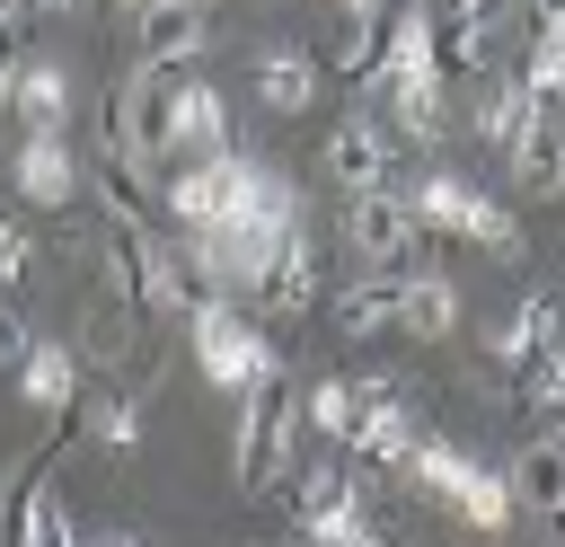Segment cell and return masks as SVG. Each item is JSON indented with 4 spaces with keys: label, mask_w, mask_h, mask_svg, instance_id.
I'll return each mask as SVG.
<instances>
[{
    "label": "cell",
    "mask_w": 565,
    "mask_h": 547,
    "mask_svg": "<svg viewBox=\"0 0 565 547\" xmlns=\"http://www.w3.org/2000/svg\"><path fill=\"white\" fill-rule=\"evenodd\" d=\"M300 423H309V397H291V388H282V371H274V379H256V388L238 397V432H230L238 494H256V503H265V494H282Z\"/></svg>",
    "instance_id": "6da1fadb"
},
{
    "label": "cell",
    "mask_w": 565,
    "mask_h": 547,
    "mask_svg": "<svg viewBox=\"0 0 565 547\" xmlns=\"http://www.w3.org/2000/svg\"><path fill=\"white\" fill-rule=\"evenodd\" d=\"M406 485H415V494H433L441 512H459L468 529H512V521H521L512 468L494 476L486 459H468V450H459V441H441V432H424V450L406 459Z\"/></svg>",
    "instance_id": "7a4b0ae2"
},
{
    "label": "cell",
    "mask_w": 565,
    "mask_h": 547,
    "mask_svg": "<svg viewBox=\"0 0 565 547\" xmlns=\"http://www.w3.org/2000/svg\"><path fill=\"white\" fill-rule=\"evenodd\" d=\"M185 344H194V371H203L212 388H230V397H247L256 379H274V371H282V353H274L265 318H256V309H238L230 291H212V300L185 318Z\"/></svg>",
    "instance_id": "3957f363"
},
{
    "label": "cell",
    "mask_w": 565,
    "mask_h": 547,
    "mask_svg": "<svg viewBox=\"0 0 565 547\" xmlns=\"http://www.w3.org/2000/svg\"><path fill=\"white\" fill-rule=\"evenodd\" d=\"M406 194H415V212H424V229H433V238L486 247L494 265H521V256H530V238H521V212H512V203H494V194H477L468 176H415Z\"/></svg>",
    "instance_id": "277c9868"
},
{
    "label": "cell",
    "mask_w": 565,
    "mask_h": 547,
    "mask_svg": "<svg viewBox=\"0 0 565 547\" xmlns=\"http://www.w3.org/2000/svg\"><path fill=\"white\" fill-rule=\"evenodd\" d=\"M265 159H247V150H221V159H177V176L159 185V203H168V221L177 229H212V221H238L256 194H265Z\"/></svg>",
    "instance_id": "5b68a950"
},
{
    "label": "cell",
    "mask_w": 565,
    "mask_h": 547,
    "mask_svg": "<svg viewBox=\"0 0 565 547\" xmlns=\"http://www.w3.org/2000/svg\"><path fill=\"white\" fill-rule=\"evenodd\" d=\"M344 247L362 265H397L406 274L415 256H433V229H424L406 185H371V194H344Z\"/></svg>",
    "instance_id": "8992f818"
},
{
    "label": "cell",
    "mask_w": 565,
    "mask_h": 547,
    "mask_svg": "<svg viewBox=\"0 0 565 547\" xmlns=\"http://www.w3.org/2000/svg\"><path fill=\"white\" fill-rule=\"evenodd\" d=\"M132 300L159 318V326H185L203 300H212V274L194 265V247H168L132 221Z\"/></svg>",
    "instance_id": "52a82bcc"
},
{
    "label": "cell",
    "mask_w": 565,
    "mask_h": 547,
    "mask_svg": "<svg viewBox=\"0 0 565 547\" xmlns=\"http://www.w3.org/2000/svg\"><path fill=\"white\" fill-rule=\"evenodd\" d=\"M291 529H300V538H335V547H371V538H380V521L362 512L353 459H344V468H300V476H291Z\"/></svg>",
    "instance_id": "ba28073f"
},
{
    "label": "cell",
    "mask_w": 565,
    "mask_h": 547,
    "mask_svg": "<svg viewBox=\"0 0 565 547\" xmlns=\"http://www.w3.org/2000/svg\"><path fill=\"white\" fill-rule=\"evenodd\" d=\"M424 432H433V423H424V406H415L397 379H380V371H371V415H362V432L344 441V450H353V468H362V476H406V459L424 450Z\"/></svg>",
    "instance_id": "9c48e42d"
},
{
    "label": "cell",
    "mask_w": 565,
    "mask_h": 547,
    "mask_svg": "<svg viewBox=\"0 0 565 547\" xmlns=\"http://www.w3.org/2000/svg\"><path fill=\"white\" fill-rule=\"evenodd\" d=\"M318 159H327V185H335V194L397 185V124H388V115H344V124H327Z\"/></svg>",
    "instance_id": "30bf717a"
},
{
    "label": "cell",
    "mask_w": 565,
    "mask_h": 547,
    "mask_svg": "<svg viewBox=\"0 0 565 547\" xmlns=\"http://www.w3.org/2000/svg\"><path fill=\"white\" fill-rule=\"evenodd\" d=\"M530 124H539V88L521 79V62H494V71L477 79V106H468V132H477V141H486L494 159H512Z\"/></svg>",
    "instance_id": "8fae6325"
},
{
    "label": "cell",
    "mask_w": 565,
    "mask_h": 547,
    "mask_svg": "<svg viewBox=\"0 0 565 547\" xmlns=\"http://www.w3.org/2000/svg\"><path fill=\"white\" fill-rule=\"evenodd\" d=\"M9 185L26 212H71L79 203V159H71V132H26L18 159H9Z\"/></svg>",
    "instance_id": "7c38bea8"
},
{
    "label": "cell",
    "mask_w": 565,
    "mask_h": 547,
    "mask_svg": "<svg viewBox=\"0 0 565 547\" xmlns=\"http://www.w3.org/2000/svg\"><path fill=\"white\" fill-rule=\"evenodd\" d=\"M327 300V256H318V238H309V221L282 238V256H274V274H265V291L247 300L256 318H309Z\"/></svg>",
    "instance_id": "4fadbf2b"
},
{
    "label": "cell",
    "mask_w": 565,
    "mask_h": 547,
    "mask_svg": "<svg viewBox=\"0 0 565 547\" xmlns=\"http://www.w3.org/2000/svg\"><path fill=\"white\" fill-rule=\"evenodd\" d=\"M0 88H9V115H18L26 132H62V124H71V71L44 62L35 44L9 53V79H0Z\"/></svg>",
    "instance_id": "5bb4252c"
},
{
    "label": "cell",
    "mask_w": 565,
    "mask_h": 547,
    "mask_svg": "<svg viewBox=\"0 0 565 547\" xmlns=\"http://www.w3.org/2000/svg\"><path fill=\"white\" fill-rule=\"evenodd\" d=\"M547 344H565V291H530L512 318L486 326V362H494V371H530Z\"/></svg>",
    "instance_id": "9a60e30c"
},
{
    "label": "cell",
    "mask_w": 565,
    "mask_h": 547,
    "mask_svg": "<svg viewBox=\"0 0 565 547\" xmlns=\"http://www.w3.org/2000/svg\"><path fill=\"white\" fill-rule=\"evenodd\" d=\"M415 274V265H406ZM406 274L397 265H362V282H344L327 309H335V335H397L406 326Z\"/></svg>",
    "instance_id": "2e32d148"
},
{
    "label": "cell",
    "mask_w": 565,
    "mask_h": 547,
    "mask_svg": "<svg viewBox=\"0 0 565 547\" xmlns=\"http://www.w3.org/2000/svg\"><path fill=\"white\" fill-rule=\"evenodd\" d=\"M203 35H212V9L203 0H150V9H132V62H194L203 53Z\"/></svg>",
    "instance_id": "e0dca14e"
},
{
    "label": "cell",
    "mask_w": 565,
    "mask_h": 547,
    "mask_svg": "<svg viewBox=\"0 0 565 547\" xmlns=\"http://www.w3.org/2000/svg\"><path fill=\"white\" fill-rule=\"evenodd\" d=\"M441 79H450L441 62H433V71H388V79H371V97L388 106L397 141H424V150L441 141Z\"/></svg>",
    "instance_id": "ac0fdd59"
},
{
    "label": "cell",
    "mask_w": 565,
    "mask_h": 547,
    "mask_svg": "<svg viewBox=\"0 0 565 547\" xmlns=\"http://www.w3.org/2000/svg\"><path fill=\"white\" fill-rule=\"evenodd\" d=\"M512 185H521L530 203H565V97L539 106V124L521 132V150H512Z\"/></svg>",
    "instance_id": "d6986e66"
},
{
    "label": "cell",
    "mask_w": 565,
    "mask_h": 547,
    "mask_svg": "<svg viewBox=\"0 0 565 547\" xmlns=\"http://www.w3.org/2000/svg\"><path fill=\"white\" fill-rule=\"evenodd\" d=\"M247 79H256V106H265V115H309V106H318V62H309L300 44H256Z\"/></svg>",
    "instance_id": "ffe728a7"
},
{
    "label": "cell",
    "mask_w": 565,
    "mask_h": 547,
    "mask_svg": "<svg viewBox=\"0 0 565 547\" xmlns=\"http://www.w3.org/2000/svg\"><path fill=\"white\" fill-rule=\"evenodd\" d=\"M79 344H53V335H35L26 344V362H18V397L35 406V415H62V406H79Z\"/></svg>",
    "instance_id": "44dd1931"
},
{
    "label": "cell",
    "mask_w": 565,
    "mask_h": 547,
    "mask_svg": "<svg viewBox=\"0 0 565 547\" xmlns=\"http://www.w3.org/2000/svg\"><path fill=\"white\" fill-rule=\"evenodd\" d=\"M512 494H521L530 521L556 529V512H565V432H539V441L512 459Z\"/></svg>",
    "instance_id": "7402d4cb"
},
{
    "label": "cell",
    "mask_w": 565,
    "mask_h": 547,
    "mask_svg": "<svg viewBox=\"0 0 565 547\" xmlns=\"http://www.w3.org/2000/svg\"><path fill=\"white\" fill-rule=\"evenodd\" d=\"M9 547H71V512H62V494H53V476H44V468H26V476H18Z\"/></svg>",
    "instance_id": "603a6c76"
},
{
    "label": "cell",
    "mask_w": 565,
    "mask_h": 547,
    "mask_svg": "<svg viewBox=\"0 0 565 547\" xmlns=\"http://www.w3.org/2000/svg\"><path fill=\"white\" fill-rule=\"evenodd\" d=\"M132 318H150L132 291H115V282H97V300H88V318H79V353L88 362H124L132 353Z\"/></svg>",
    "instance_id": "cb8c5ba5"
},
{
    "label": "cell",
    "mask_w": 565,
    "mask_h": 547,
    "mask_svg": "<svg viewBox=\"0 0 565 547\" xmlns=\"http://www.w3.org/2000/svg\"><path fill=\"white\" fill-rule=\"evenodd\" d=\"M380 53H388V0H371V9H344L335 44H327V71H344V79H371V71H380Z\"/></svg>",
    "instance_id": "d4e9b609"
},
{
    "label": "cell",
    "mask_w": 565,
    "mask_h": 547,
    "mask_svg": "<svg viewBox=\"0 0 565 547\" xmlns=\"http://www.w3.org/2000/svg\"><path fill=\"white\" fill-rule=\"evenodd\" d=\"M450 326H459V282H450V274H433V265H424V274H406V326H397V335L441 344Z\"/></svg>",
    "instance_id": "484cf974"
},
{
    "label": "cell",
    "mask_w": 565,
    "mask_h": 547,
    "mask_svg": "<svg viewBox=\"0 0 565 547\" xmlns=\"http://www.w3.org/2000/svg\"><path fill=\"white\" fill-rule=\"evenodd\" d=\"M362 415H371V379H309V432H327V441H353L362 432Z\"/></svg>",
    "instance_id": "4316f807"
},
{
    "label": "cell",
    "mask_w": 565,
    "mask_h": 547,
    "mask_svg": "<svg viewBox=\"0 0 565 547\" xmlns=\"http://www.w3.org/2000/svg\"><path fill=\"white\" fill-rule=\"evenodd\" d=\"M512 62H521V79L539 88V106L565 97V35H556V26H530V44H521Z\"/></svg>",
    "instance_id": "83f0119b"
},
{
    "label": "cell",
    "mask_w": 565,
    "mask_h": 547,
    "mask_svg": "<svg viewBox=\"0 0 565 547\" xmlns=\"http://www.w3.org/2000/svg\"><path fill=\"white\" fill-rule=\"evenodd\" d=\"M88 432H97L106 450H132V441H141V397H97V406H88Z\"/></svg>",
    "instance_id": "f1b7e54d"
},
{
    "label": "cell",
    "mask_w": 565,
    "mask_h": 547,
    "mask_svg": "<svg viewBox=\"0 0 565 547\" xmlns=\"http://www.w3.org/2000/svg\"><path fill=\"white\" fill-rule=\"evenodd\" d=\"M0 274H9V282H26V274H35V229H26V212H9V221H0Z\"/></svg>",
    "instance_id": "f546056e"
},
{
    "label": "cell",
    "mask_w": 565,
    "mask_h": 547,
    "mask_svg": "<svg viewBox=\"0 0 565 547\" xmlns=\"http://www.w3.org/2000/svg\"><path fill=\"white\" fill-rule=\"evenodd\" d=\"M521 18H530V26H556V35H565V0H521Z\"/></svg>",
    "instance_id": "4dcf8cb0"
},
{
    "label": "cell",
    "mask_w": 565,
    "mask_h": 547,
    "mask_svg": "<svg viewBox=\"0 0 565 547\" xmlns=\"http://www.w3.org/2000/svg\"><path fill=\"white\" fill-rule=\"evenodd\" d=\"M106 9H150V0H106Z\"/></svg>",
    "instance_id": "1f68e13d"
},
{
    "label": "cell",
    "mask_w": 565,
    "mask_h": 547,
    "mask_svg": "<svg viewBox=\"0 0 565 547\" xmlns=\"http://www.w3.org/2000/svg\"><path fill=\"white\" fill-rule=\"evenodd\" d=\"M335 9H371V0H335Z\"/></svg>",
    "instance_id": "d6a6232c"
},
{
    "label": "cell",
    "mask_w": 565,
    "mask_h": 547,
    "mask_svg": "<svg viewBox=\"0 0 565 547\" xmlns=\"http://www.w3.org/2000/svg\"><path fill=\"white\" fill-rule=\"evenodd\" d=\"M556 538H565V512H556Z\"/></svg>",
    "instance_id": "836d02e7"
}]
</instances>
